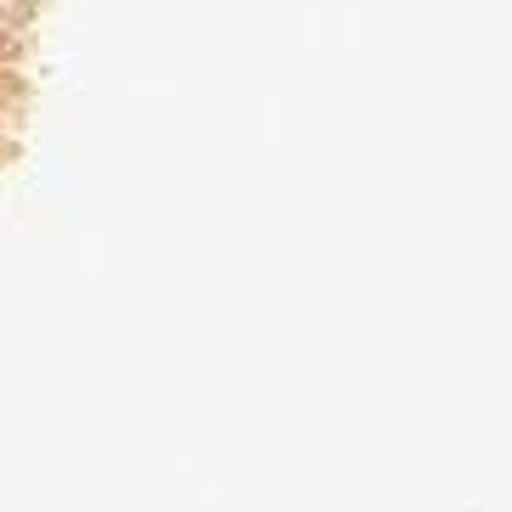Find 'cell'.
I'll return each mask as SVG.
<instances>
[]
</instances>
